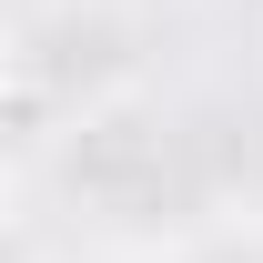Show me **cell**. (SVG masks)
I'll use <instances>...</instances> for the list:
<instances>
[]
</instances>
